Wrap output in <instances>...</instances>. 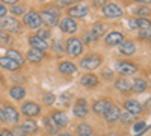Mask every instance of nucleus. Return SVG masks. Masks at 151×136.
<instances>
[{"label": "nucleus", "mask_w": 151, "mask_h": 136, "mask_svg": "<svg viewBox=\"0 0 151 136\" xmlns=\"http://www.w3.org/2000/svg\"><path fill=\"white\" fill-rule=\"evenodd\" d=\"M38 14H40L41 23L44 24L45 27H48V29H52V27L58 26V23H59V18H60L59 15L53 14V12H48V11H45V9L40 11V12H38Z\"/></svg>", "instance_id": "10"}, {"label": "nucleus", "mask_w": 151, "mask_h": 136, "mask_svg": "<svg viewBox=\"0 0 151 136\" xmlns=\"http://www.w3.org/2000/svg\"><path fill=\"white\" fill-rule=\"evenodd\" d=\"M3 5H15V3H18V0H0Z\"/></svg>", "instance_id": "51"}, {"label": "nucleus", "mask_w": 151, "mask_h": 136, "mask_svg": "<svg viewBox=\"0 0 151 136\" xmlns=\"http://www.w3.org/2000/svg\"><path fill=\"white\" fill-rule=\"evenodd\" d=\"M103 77H106V79H113V71L104 68V70H103Z\"/></svg>", "instance_id": "49"}, {"label": "nucleus", "mask_w": 151, "mask_h": 136, "mask_svg": "<svg viewBox=\"0 0 151 136\" xmlns=\"http://www.w3.org/2000/svg\"><path fill=\"white\" fill-rule=\"evenodd\" d=\"M21 112L27 118H35L41 114V106L35 101H24L21 104Z\"/></svg>", "instance_id": "11"}, {"label": "nucleus", "mask_w": 151, "mask_h": 136, "mask_svg": "<svg viewBox=\"0 0 151 136\" xmlns=\"http://www.w3.org/2000/svg\"><path fill=\"white\" fill-rule=\"evenodd\" d=\"M115 89L119 91L121 94H130L132 92V82L127 77L121 76L115 80Z\"/></svg>", "instance_id": "20"}, {"label": "nucleus", "mask_w": 151, "mask_h": 136, "mask_svg": "<svg viewBox=\"0 0 151 136\" xmlns=\"http://www.w3.org/2000/svg\"><path fill=\"white\" fill-rule=\"evenodd\" d=\"M104 136H119V133H109V135H104Z\"/></svg>", "instance_id": "55"}, {"label": "nucleus", "mask_w": 151, "mask_h": 136, "mask_svg": "<svg viewBox=\"0 0 151 136\" xmlns=\"http://www.w3.org/2000/svg\"><path fill=\"white\" fill-rule=\"evenodd\" d=\"M80 83L86 88H95V86L100 85V79L95 76L94 73H85L80 77Z\"/></svg>", "instance_id": "23"}, {"label": "nucleus", "mask_w": 151, "mask_h": 136, "mask_svg": "<svg viewBox=\"0 0 151 136\" xmlns=\"http://www.w3.org/2000/svg\"><path fill=\"white\" fill-rule=\"evenodd\" d=\"M77 65L71 60H60L58 64V71L60 74H64V76H74L76 73H77Z\"/></svg>", "instance_id": "15"}, {"label": "nucleus", "mask_w": 151, "mask_h": 136, "mask_svg": "<svg viewBox=\"0 0 151 136\" xmlns=\"http://www.w3.org/2000/svg\"><path fill=\"white\" fill-rule=\"evenodd\" d=\"M89 32L95 36L97 40H100L101 36H104L106 35V32H107V26L104 23H101V21H95L92 26H91V29H89Z\"/></svg>", "instance_id": "25"}, {"label": "nucleus", "mask_w": 151, "mask_h": 136, "mask_svg": "<svg viewBox=\"0 0 151 136\" xmlns=\"http://www.w3.org/2000/svg\"><path fill=\"white\" fill-rule=\"evenodd\" d=\"M38 2H41V3H45V2H48V0H38Z\"/></svg>", "instance_id": "57"}, {"label": "nucleus", "mask_w": 151, "mask_h": 136, "mask_svg": "<svg viewBox=\"0 0 151 136\" xmlns=\"http://www.w3.org/2000/svg\"><path fill=\"white\" fill-rule=\"evenodd\" d=\"M3 114H5V122H9V124H14V126L18 124V121H20V112L12 104H5Z\"/></svg>", "instance_id": "12"}, {"label": "nucleus", "mask_w": 151, "mask_h": 136, "mask_svg": "<svg viewBox=\"0 0 151 136\" xmlns=\"http://www.w3.org/2000/svg\"><path fill=\"white\" fill-rule=\"evenodd\" d=\"M67 15L74 18V20H80L89 15V6L86 3H77V5H73L70 8H67Z\"/></svg>", "instance_id": "6"}, {"label": "nucleus", "mask_w": 151, "mask_h": 136, "mask_svg": "<svg viewBox=\"0 0 151 136\" xmlns=\"http://www.w3.org/2000/svg\"><path fill=\"white\" fill-rule=\"evenodd\" d=\"M80 41L83 42V45H91V44H95L98 40L95 38V36L89 30H85L83 35H82V38H80Z\"/></svg>", "instance_id": "34"}, {"label": "nucleus", "mask_w": 151, "mask_h": 136, "mask_svg": "<svg viewBox=\"0 0 151 136\" xmlns=\"http://www.w3.org/2000/svg\"><path fill=\"white\" fill-rule=\"evenodd\" d=\"M6 56L11 58L12 60H15V62L20 64V65H23V64H24V60H26L24 55H23L20 50H17V48H9V50L6 52Z\"/></svg>", "instance_id": "30"}, {"label": "nucleus", "mask_w": 151, "mask_h": 136, "mask_svg": "<svg viewBox=\"0 0 151 136\" xmlns=\"http://www.w3.org/2000/svg\"><path fill=\"white\" fill-rule=\"evenodd\" d=\"M76 133L79 136H92L94 129H92L91 124H88V122H80V124L76 127Z\"/></svg>", "instance_id": "31"}, {"label": "nucleus", "mask_w": 151, "mask_h": 136, "mask_svg": "<svg viewBox=\"0 0 151 136\" xmlns=\"http://www.w3.org/2000/svg\"><path fill=\"white\" fill-rule=\"evenodd\" d=\"M119 115H121V109L116 106V104H110L107 107V110L103 114L104 117V121L109 122V124H112V122H116L119 119Z\"/></svg>", "instance_id": "17"}, {"label": "nucleus", "mask_w": 151, "mask_h": 136, "mask_svg": "<svg viewBox=\"0 0 151 136\" xmlns=\"http://www.w3.org/2000/svg\"><path fill=\"white\" fill-rule=\"evenodd\" d=\"M125 40V35L121 30H110L104 35V44L106 47H118Z\"/></svg>", "instance_id": "9"}, {"label": "nucleus", "mask_w": 151, "mask_h": 136, "mask_svg": "<svg viewBox=\"0 0 151 136\" xmlns=\"http://www.w3.org/2000/svg\"><path fill=\"white\" fill-rule=\"evenodd\" d=\"M112 103L109 100H106V98H100V100H95L92 103V112L95 115H100V117H103V114L107 110V107L110 106Z\"/></svg>", "instance_id": "22"}, {"label": "nucleus", "mask_w": 151, "mask_h": 136, "mask_svg": "<svg viewBox=\"0 0 151 136\" xmlns=\"http://www.w3.org/2000/svg\"><path fill=\"white\" fill-rule=\"evenodd\" d=\"M124 109H125V112H129L132 115H139L142 114V104L137 101V100H133V98H129V100H125L124 101Z\"/></svg>", "instance_id": "18"}, {"label": "nucleus", "mask_w": 151, "mask_h": 136, "mask_svg": "<svg viewBox=\"0 0 151 136\" xmlns=\"http://www.w3.org/2000/svg\"><path fill=\"white\" fill-rule=\"evenodd\" d=\"M150 12H151L150 5H139V6H136L133 9V15L134 17H147V18H150Z\"/></svg>", "instance_id": "32"}, {"label": "nucleus", "mask_w": 151, "mask_h": 136, "mask_svg": "<svg viewBox=\"0 0 151 136\" xmlns=\"http://www.w3.org/2000/svg\"><path fill=\"white\" fill-rule=\"evenodd\" d=\"M0 30H6V32H12V33H21L23 32V26L21 23L15 18V17H3L0 18Z\"/></svg>", "instance_id": "3"}, {"label": "nucleus", "mask_w": 151, "mask_h": 136, "mask_svg": "<svg viewBox=\"0 0 151 136\" xmlns=\"http://www.w3.org/2000/svg\"><path fill=\"white\" fill-rule=\"evenodd\" d=\"M137 30H139V38H141V40H150L151 27H147V29H137Z\"/></svg>", "instance_id": "44"}, {"label": "nucleus", "mask_w": 151, "mask_h": 136, "mask_svg": "<svg viewBox=\"0 0 151 136\" xmlns=\"http://www.w3.org/2000/svg\"><path fill=\"white\" fill-rule=\"evenodd\" d=\"M20 64H17L15 60H12L11 58L8 56H0V68H3L6 71H11V73H18L20 71Z\"/></svg>", "instance_id": "19"}, {"label": "nucleus", "mask_w": 151, "mask_h": 136, "mask_svg": "<svg viewBox=\"0 0 151 136\" xmlns=\"http://www.w3.org/2000/svg\"><path fill=\"white\" fill-rule=\"evenodd\" d=\"M21 26H26L32 30H36L42 27V23H41V18H40V14L36 11H29L23 15V20H21Z\"/></svg>", "instance_id": "4"}, {"label": "nucleus", "mask_w": 151, "mask_h": 136, "mask_svg": "<svg viewBox=\"0 0 151 136\" xmlns=\"http://www.w3.org/2000/svg\"><path fill=\"white\" fill-rule=\"evenodd\" d=\"M0 122H5V114H3L2 107H0Z\"/></svg>", "instance_id": "53"}, {"label": "nucleus", "mask_w": 151, "mask_h": 136, "mask_svg": "<svg viewBox=\"0 0 151 136\" xmlns=\"http://www.w3.org/2000/svg\"><path fill=\"white\" fill-rule=\"evenodd\" d=\"M101 14L106 17V18H110V20H115V18H121L124 15V9L121 5L115 3V2H109L103 9H101Z\"/></svg>", "instance_id": "7"}, {"label": "nucleus", "mask_w": 151, "mask_h": 136, "mask_svg": "<svg viewBox=\"0 0 151 136\" xmlns=\"http://www.w3.org/2000/svg\"><path fill=\"white\" fill-rule=\"evenodd\" d=\"M147 110H150V98L147 100Z\"/></svg>", "instance_id": "56"}, {"label": "nucleus", "mask_w": 151, "mask_h": 136, "mask_svg": "<svg viewBox=\"0 0 151 136\" xmlns=\"http://www.w3.org/2000/svg\"><path fill=\"white\" fill-rule=\"evenodd\" d=\"M107 3H109V0H91L92 8H95V9H98V11H101Z\"/></svg>", "instance_id": "40"}, {"label": "nucleus", "mask_w": 151, "mask_h": 136, "mask_svg": "<svg viewBox=\"0 0 151 136\" xmlns=\"http://www.w3.org/2000/svg\"><path fill=\"white\" fill-rule=\"evenodd\" d=\"M6 15H8V8H6V5H3L0 2V18H3Z\"/></svg>", "instance_id": "48"}, {"label": "nucleus", "mask_w": 151, "mask_h": 136, "mask_svg": "<svg viewBox=\"0 0 151 136\" xmlns=\"http://www.w3.org/2000/svg\"><path fill=\"white\" fill-rule=\"evenodd\" d=\"M0 136H12V133L8 129H0Z\"/></svg>", "instance_id": "50"}, {"label": "nucleus", "mask_w": 151, "mask_h": 136, "mask_svg": "<svg viewBox=\"0 0 151 136\" xmlns=\"http://www.w3.org/2000/svg\"><path fill=\"white\" fill-rule=\"evenodd\" d=\"M50 47H52L56 53H64V47H62V41H59V40H55V41H53V44H50Z\"/></svg>", "instance_id": "42"}, {"label": "nucleus", "mask_w": 151, "mask_h": 136, "mask_svg": "<svg viewBox=\"0 0 151 136\" xmlns=\"http://www.w3.org/2000/svg\"><path fill=\"white\" fill-rule=\"evenodd\" d=\"M129 27H130V29H134V30L139 29V18H137V17L129 18Z\"/></svg>", "instance_id": "45"}, {"label": "nucleus", "mask_w": 151, "mask_h": 136, "mask_svg": "<svg viewBox=\"0 0 151 136\" xmlns=\"http://www.w3.org/2000/svg\"><path fill=\"white\" fill-rule=\"evenodd\" d=\"M45 8H47L45 11L53 12V14H56V15H59V17H60V8H59L58 5H50V6H45Z\"/></svg>", "instance_id": "47"}, {"label": "nucleus", "mask_w": 151, "mask_h": 136, "mask_svg": "<svg viewBox=\"0 0 151 136\" xmlns=\"http://www.w3.org/2000/svg\"><path fill=\"white\" fill-rule=\"evenodd\" d=\"M53 119V122L58 126V127H67L68 126V117L65 112H60V110H55L50 117Z\"/></svg>", "instance_id": "26"}, {"label": "nucleus", "mask_w": 151, "mask_h": 136, "mask_svg": "<svg viewBox=\"0 0 151 136\" xmlns=\"http://www.w3.org/2000/svg\"><path fill=\"white\" fill-rule=\"evenodd\" d=\"M118 52L122 56H133L136 53V42L133 40H127L125 38L119 45H118Z\"/></svg>", "instance_id": "14"}, {"label": "nucleus", "mask_w": 151, "mask_h": 136, "mask_svg": "<svg viewBox=\"0 0 151 136\" xmlns=\"http://www.w3.org/2000/svg\"><path fill=\"white\" fill-rule=\"evenodd\" d=\"M27 42H29V45H30L32 48H36V50H42V52H45L47 48L50 47V44H48L47 41L41 40L40 36H36V35H30L29 38H27Z\"/></svg>", "instance_id": "21"}, {"label": "nucleus", "mask_w": 151, "mask_h": 136, "mask_svg": "<svg viewBox=\"0 0 151 136\" xmlns=\"http://www.w3.org/2000/svg\"><path fill=\"white\" fill-rule=\"evenodd\" d=\"M115 70L121 74V76L127 77V76H133V74H136L139 71V65L132 62V60H116Z\"/></svg>", "instance_id": "5"}, {"label": "nucleus", "mask_w": 151, "mask_h": 136, "mask_svg": "<svg viewBox=\"0 0 151 136\" xmlns=\"http://www.w3.org/2000/svg\"><path fill=\"white\" fill-rule=\"evenodd\" d=\"M8 12H11L12 17H23L27 12V6L23 3H15L11 5V8H8Z\"/></svg>", "instance_id": "28"}, {"label": "nucleus", "mask_w": 151, "mask_h": 136, "mask_svg": "<svg viewBox=\"0 0 151 136\" xmlns=\"http://www.w3.org/2000/svg\"><path fill=\"white\" fill-rule=\"evenodd\" d=\"M89 112V109H88V103L85 98H77V101L74 103L73 106V114L76 118H85Z\"/></svg>", "instance_id": "13"}, {"label": "nucleus", "mask_w": 151, "mask_h": 136, "mask_svg": "<svg viewBox=\"0 0 151 136\" xmlns=\"http://www.w3.org/2000/svg\"><path fill=\"white\" fill-rule=\"evenodd\" d=\"M83 50H85V45H83V42L80 41L79 36L71 35L70 38L65 41L64 52H65L70 58H79V56H82V55H83Z\"/></svg>", "instance_id": "2"}, {"label": "nucleus", "mask_w": 151, "mask_h": 136, "mask_svg": "<svg viewBox=\"0 0 151 136\" xmlns=\"http://www.w3.org/2000/svg\"><path fill=\"white\" fill-rule=\"evenodd\" d=\"M60 101L64 103L65 106H70V104H71V101H73V94H71V92H68V91H67V92H64V94L60 95Z\"/></svg>", "instance_id": "41"}, {"label": "nucleus", "mask_w": 151, "mask_h": 136, "mask_svg": "<svg viewBox=\"0 0 151 136\" xmlns=\"http://www.w3.org/2000/svg\"><path fill=\"white\" fill-rule=\"evenodd\" d=\"M44 124H45V127H47V132H48V135H55V133H58V126L53 122V119L50 118V117H47L45 119H44Z\"/></svg>", "instance_id": "36"}, {"label": "nucleus", "mask_w": 151, "mask_h": 136, "mask_svg": "<svg viewBox=\"0 0 151 136\" xmlns=\"http://www.w3.org/2000/svg\"><path fill=\"white\" fill-rule=\"evenodd\" d=\"M12 136H29L26 132H24L23 129H21V126H15L14 129H12Z\"/></svg>", "instance_id": "46"}, {"label": "nucleus", "mask_w": 151, "mask_h": 136, "mask_svg": "<svg viewBox=\"0 0 151 136\" xmlns=\"http://www.w3.org/2000/svg\"><path fill=\"white\" fill-rule=\"evenodd\" d=\"M36 36H40L41 40H44V41H50L52 40V36H53V33H52V29H48V27H40V29H36V33H35Z\"/></svg>", "instance_id": "33"}, {"label": "nucleus", "mask_w": 151, "mask_h": 136, "mask_svg": "<svg viewBox=\"0 0 151 136\" xmlns=\"http://www.w3.org/2000/svg\"><path fill=\"white\" fill-rule=\"evenodd\" d=\"M103 60H104V58H103L101 53H88V55H85L80 59L79 67L82 70L88 71V73H91V71H94V70L101 67L103 65Z\"/></svg>", "instance_id": "1"}, {"label": "nucleus", "mask_w": 151, "mask_h": 136, "mask_svg": "<svg viewBox=\"0 0 151 136\" xmlns=\"http://www.w3.org/2000/svg\"><path fill=\"white\" fill-rule=\"evenodd\" d=\"M147 88H148V80H145L144 77H136L132 82V92H134V94L145 92Z\"/></svg>", "instance_id": "24"}, {"label": "nucleus", "mask_w": 151, "mask_h": 136, "mask_svg": "<svg viewBox=\"0 0 151 136\" xmlns=\"http://www.w3.org/2000/svg\"><path fill=\"white\" fill-rule=\"evenodd\" d=\"M134 3H139V5H150L151 0H133Z\"/></svg>", "instance_id": "52"}, {"label": "nucleus", "mask_w": 151, "mask_h": 136, "mask_svg": "<svg viewBox=\"0 0 151 136\" xmlns=\"http://www.w3.org/2000/svg\"><path fill=\"white\" fill-rule=\"evenodd\" d=\"M118 121H121L124 126H130V124H133V122H134V115H132V114H129V112H124V114L121 112Z\"/></svg>", "instance_id": "37"}, {"label": "nucleus", "mask_w": 151, "mask_h": 136, "mask_svg": "<svg viewBox=\"0 0 151 136\" xmlns=\"http://www.w3.org/2000/svg\"><path fill=\"white\" fill-rule=\"evenodd\" d=\"M147 129L148 127L145 124V121H137V122H134V124H133V132H144Z\"/></svg>", "instance_id": "43"}, {"label": "nucleus", "mask_w": 151, "mask_h": 136, "mask_svg": "<svg viewBox=\"0 0 151 136\" xmlns=\"http://www.w3.org/2000/svg\"><path fill=\"white\" fill-rule=\"evenodd\" d=\"M82 0H56V5L60 6V9H62V8H70L73 5H77Z\"/></svg>", "instance_id": "38"}, {"label": "nucleus", "mask_w": 151, "mask_h": 136, "mask_svg": "<svg viewBox=\"0 0 151 136\" xmlns=\"http://www.w3.org/2000/svg\"><path fill=\"white\" fill-rule=\"evenodd\" d=\"M21 129L27 135H35L38 132V124H36V121H33V118H27V119L23 121Z\"/></svg>", "instance_id": "29"}, {"label": "nucleus", "mask_w": 151, "mask_h": 136, "mask_svg": "<svg viewBox=\"0 0 151 136\" xmlns=\"http://www.w3.org/2000/svg\"><path fill=\"white\" fill-rule=\"evenodd\" d=\"M24 58H26V60H27V62H30V64H40V62H42V60L45 59V52L36 50V48H32L30 47Z\"/></svg>", "instance_id": "16"}, {"label": "nucleus", "mask_w": 151, "mask_h": 136, "mask_svg": "<svg viewBox=\"0 0 151 136\" xmlns=\"http://www.w3.org/2000/svg\"><path fill=\"white\" fill-rule=\"evenodd\" d=\"M55 100H56V97H55L52 92H44V94H42V101H44V104L50 106V104L55 103Z\"/></svg>", "instance_id": "39"}, {"label": "nucleus", "mask_w": 151, "mask_h": 136, "mask_svg": "<svg viewBox=\"0 0 151 136\" xmlns=\"http://www.w3.org/2000/svg\"><path fill=\"white\" fill-rule=\"evenodd\" d=\"M26 94H27L26 88H23V86H20V85H15L9 89V97L12 98V100H17V101L23 100V98L26 97Z\"/></svg>", "instance_id": "27"}, {"label": "nucleus", "mask_w": 151, "mask_h": 136, "mask_svg": "<svg viewBox=\"0 0 151 136\" xmlns=\"http://www.w3.org/2000/svg\"><path fill=\"white\" fill-rule=\"evenodd\" d=\"M14 38H12V35L6 30H0V45H11Z\"/></svg>", "instance_id": "35"}, {"label": "nucleus", "mask_w": 151, "mask_h": 136, "mask_svg": "<svg viewBox=\"0 0 151 136\" xmlns=\"http://www.w3.org/2000/svg\"><path fill=\"white\" fill-rule=\"evenodd\" d=\"M58 26H59V29H60L62 32L67 33V35H74L76 32L79 30V24H77V21H76L74 18H71V17H68V15L59 18Z\"/></svg>", "instance_id": "8"}, {"label": "nucleus", "mask_w": 151, "mask_h": 136, "mask_svg": "<svg viewBox=\"0 0 151 136\" xmlns=\"http://www.w3.org/2000/svg\"><path fill=\"white\" fill-rule=\"evenodd\" d=\"M58 136H74V135H71V133H60V135H58Z\"/></svg>", "instance_id": "54"}]
</instances>
